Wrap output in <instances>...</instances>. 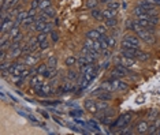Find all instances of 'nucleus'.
Masks as SVG:
<instances>
[{
  "instance_id": "f257e3e1",
  "label": "nucleus",
  "mask_w": 160,
  "mask_h": 135,
  "mask_svg": "<svg viewBox=\"0 0 160 135\" xmlns=\"http://www.w3.org/2000/svg\"><path fill=\"white\" fill-rule=\"evenodd\" d=\"M142 41L138 37L136 33H127L122 37L121 41V46H130V48H138L141 49V45H142Z\"/></svg>"
},
{
  "instance_id": "f03ea898",
  "label": "nucleus",
  "mask_w": 160,
  "mask_h": 135,
  "mask_svg": "<svg viewBox=\"0 0 160 135\" xmlns=\"http://www.w3.org/2000/svg\"><path fill=\"white\" fill-rule=\"evenodd\" d=\"M130 122H132V113H130V112H123V113L119 115V118L116 119L114 126L119 130H123L130 124Z\"/></svg>"
},
{
  "instance_id": "7ed1b4c3",
  "label": "nucleus",
  "mask_w": 160,
  "mask_h": 135,
  "mask_svg": "<svg viewBox=\"0 0 160 135\" xmlns=\"http://www.w3.org/2000/svg\"><path fill=\"white\" fill-rule=\"evenodd\" d=\"M111 82V86H112V90L114 92H125V90L129 89V83L122 81V78L119 79H108Z\"/></svg>"
},
{
  "instance_id": "20e7f679",
  "label": "nucleus",
  "mask_w": 160,
  "mask_h": 135,
  "mask_svg": "<svg viewBox=\"0 0 160 135\" xmlns=\"http://www.w3.org/2000/svg\"><path fill=\"white\" fill-rule=\"evenodd\" d=\"M141 49L138 48H130V46H121L119 49V53L121 56H125V57H132V59H137V55L140 53Z\"/></svg>"
},
{
  "instance_id": "39448f33",
  "label": "nucleus",
  "mask_w": 160,
  "mask_h": 135,
  "mask_svg": "<svg viewBox=\"0 0 160 135\" xmlns=\"http://www.w3.org/2000/svg\"><path fill=\"white\" fill-rule=\"evenodd\" d=\"M114 92H107V90H101L100 87L96 89L92 93V96H97V100H104V101H112L114 98Z\"/></svg>"
},
{
  "instance_id": "423d86ee",
  "label": "nucleus",
  "mask_w": 160,
  "mask_h": 135,
  "mask_svg": "<svg viewBox=\"0 0 160 135\" xmlns=\"http://www.w3.org/2000/svg\"><path fill=\"white\" fill-rule=\"evenodd\" d=\"M83 107H85L86 112H89V113H92L96 116L99 113V108H97V101L92 100V98H88V100H85V103H83Z\"/></svg>"
},
{
  "instance_id": "0eeeda50",
  "label": "nucleus",
  "mask_w": 160,
  "mask_h": 135,
  "mask_svg": "<svg viewBox=\"0 0 160 135\" xmlns=\"http://www.w3.org/2000/svg\"><path fill=\"white\" fill-rule=\"evenodd\" d=\"M118 63H121V64L125 65V67L130 68V70H133V68H136V65H137V59H132V57L121 56V57H118Z\"/></svg>"
},
{
  "instance_id": "6e6552de",
  "label": "nucleus",
  "mask_w": 160,
  "mask_h": 135,
  "mask_svg": "<svg viewBox=\"0 0 160 135\" xmlns=\"http://www.w3.org/2000/svg\"><path fill=\"white\" fill-rule=\"evenodd\" d=\"M40 56H36V53H29V55H25V64L28 67H34L36 63L38 61Z\"/></svg>"
},
{
  "instance_id": "1a4fd4ad",
  "label": "nucleus",
  "mask_w": 160,
  "mask_h": 135,
  "mask_svg": "<svg viewBox=\"0 0 160 135\" xmlns=\"http://www.w3.org/2000/svg\"><path fill=\"white\" fill-rule=\"evenodd\" d=\"M148 127H149V124H148L147 120H141V122L137 123L134 128H136L137 134H147L148 133Z\"/></svg>"
},
{
  "instance_id": "9d476101",
  "label": "nucleus",
  "mask_w": 160,
  "mask_h": 135,
  "mask_svg": "<svg viewBox=\"0 0 160 135\" xmlns=\"http://www.w3.org/2000/svg\"><path fill=\"white\" fill-rule=\"evenodd\" d=\"M85 37L99 41V40H101V37H103V34H101V33L97 30V29H90V30H88V31L85 33Z\"/></svg>"
},
{
  "instance_id": "9b49d317",
  "label": "nucleus",
  "mask_w": 160,
  "mask_h": 135,
  "mask_svg": "<svg viewBox=\"0 0 160 135\" xmlns=\"http://www.w3.org/2000/svg\"><path fill=\"white\" fill-rule=\"evenodd\" d=\"M89 11H90V17H92L94 21H97V22L104 21V18H103V10H100L99 7H96V8H93V10H89Z\"/></svg>"
},
{
  "instance_id": "f8f14e48",
  "label": "nucleus",
  "mask_w": 160,
  "mask_h": 135,
  "mask_svg": "<svg viewBox=\"0 0 160 135\" xmlns=\"http://www.w3.org/2000/svg\"><path fill=\"white\" fill-rule=\"evenodd\" d=\"M160 128V118H156L155 120H152V123L148 127V133L147 134H156V131Z\"/></svg>"
},
{
  "instance_id": "ddd939ff",
  "label": "nucleus",
  "mask_w": 160,
  "mask_h": 135,
  "mask_svg": "<svg viewBox=\"0 0 160 135\" xmlns=\"http://www.w3.org/2000/svg\"><path fill=\"white\" fill-rule=\"evenodd\" d=\"M12 38L8 34H2V41H0V48L2 49H8L10 44H11Z\"/></svg>"
},
{
  "instance_id": "4468645a",
  "label": "nucleus",
  "mask_w": 160,
  "mask_h": 135,
  "mask_svg": "<svg viewBox=\"0 0 160 135\" xmlns=\"http://www.w3.org/2000/svg\"><path fill=\"white\" fill-rule=\"evenodd\" d=\"M29 17V12L28 11H25V10H22L19 14L15 17V25H18V26H21V25L25 21H26V18Z\"/></svg>"
},
{
  "instance_id": "2eb2a0df",
  "label": "nucleus",
  "mask_w": 160,
  "mask_h": 135,
  "mask_svg": "<svg viewBox=\"0 0 160 135\" xmlns=\"http://www.w3.org/2000/svg\"><path fill=\"white\" fill-rule=\"evenodd\" d=\"M77 63H78V56H67L66 59H64V65H66L67 68L75 67Z\"/></svg>"
},
{
  "instance_id": "dca6fc26",
  "label": "nucleus",
  "mask_w": 160,
  "mask_h": 135,
  "mask_svg": "<svg viewBox=\"0 0 160 135\" xmlns=\"http://www.w3.org/2000/svg\"><path fill=\"white\" fill-rule=\"evenodd\" d=\"M118 12L119 11H116V10H111V8H105L103 10V18H104V21L105 19H108V18H115V17H118Z\"/></svg>"
},
{
  "instance_id": "f3484780",
  "label": "nucleus",
  "mask_w": 160,
  "mask_h": 135,
  "mask_svg": "<svg viewBox=\"0 0 160 135\" xmlns=\"http://www.w3.org/2000/svg\"><path fill=\"white\" fill-rule=\"evenodd\" d=\"M41 83H44V76L42 75H34V76H30V86H38L41 85Z\"/></svg>"
},
{
  "instance_id": "a211bd4d",
  "label": "nucleus",
  "mask_w": 160,
  "mask_h": 135,
  "mask_svg": "<svg viewBox=\"0 0 160 135\" xmlns=\"http://www.w3.org/2000/svg\"><path fill=\"white\" fill-rule=\"evenodd\" d=\"M151 60V53L145 52V51H140V53L137 55V61H141V63H145V61Z\"/></svg>"
},
{
  "instance_id": "6ab92c4d",
  "label": "nucleus",
  "mask_w": 160,
  "mask_h": 135,
  "mask_svg": "<svg viewBox=\"0 0 160 135\" xmlns=\"http://www.w3.org/2000/svg\"><path fill=\"white\" fill-rule=\"evenodd\" d=\"M159 113H160V111H159L158 108L149 109V111L147 112V119L148 120H155L156 118H159Z\"/></svg>"
},
{
  "instance_id": "aec40b11",
  "label": "nucleus",
  "mask_w": 160,
  "mask_h": 135,
  "mask_svg": "<svg viewBox=\"0 0 160 135\" xmlns=\"http://www.w3.org/2000/svg\"><path fill=\"white\" fill-rule=\"evenodd\" d=\"M125 26H126V29L127 30H130V31H134L136 30V27H137V22H136V19H126V22H125Z\"/></svg>"
},
{
  "instance_id": "412c9836",
  "label": "nucleus",
  "mask_w": 160,
  "mask_h": 135,
  "mask_svg": "<svg viewBox=\"0 0 160 135\" xmlns=\"http://www.w3.org/2000/svg\"><path fill=\"white\" fill-rule=\"evenodd\" d=\"M104 25H105V26H107L108 29L115 27L116 25H118V17H115V18H108V19H105V21H104Z\"/></svg>"
},
{
  "instance_id": "4be33fe9",
  "label": "nucleus",
  "mask_w": 160,
  "mask_h": 135,
  "mask_svg": "<svg viewBox=\"0 0 160 135\" xmlns=\"http://www.w3.org/2000/svg\"><path fill=\"white\" fill-rule=\"evenodd\" d=\"M47 23H48V22H44V21H36V23L33 25V30L34 31H42V29H44V26H45V25Z\"/></svg>"
},
{
  "instance_id": "5701e85b",
  "label": "nucleus",
  "mask_w": 160,
  "mask_h": 135,
  "mask_svg": "<svg viewBox=\"0 0 160 135\" xmlns=\"http://www.w3.org/2000/svg\"><path fill=\"white\" fill-rule=\"evenodd\" d=\"M47 64H48V68H51V70H56L58 57L56 56H49V59H48V61H47Z\"/></svg>"
},
{
  "instance_id": "b1692460",
  "label": "nucleus",
  "mask_w": 160,
  "mask_h": 135,
  "mask_svg": "<svg viewBox=\"0 0 160 135\" xmlns=\"http://www.w3.org/2000/svg\"><path fill=\"white\" fill-rule=\"evenodd\" d=\"M44 15H47L49 18V19H53V18L56 17V11H55V8L53 7H49V8H47V10H44V11H41Z\"/></svg>"
},
{
  "instance_id": "393cba45",
  "label": "nucleus",
  "mask_w": 160,
  "mask_h": 135,
  "mask_svg": "<svg viewBox=\"0 0 160 135\" xmlns=\"http://www.w3.org/2000/svg\"><path fill=\"white\" fill-rule=\"evenodd\" d=\"M107 8H111V10H116L119 11L121 10V3L118 0H111L110 3H107Z\"/></svg>"
},
{
  "instance_id": "a878e982",
  "label": "nucleus",
  "mask_w": 160,
  "mask_h": 135,
  "mask_svg": "<svg viewBox=\"0 0 160 135\" xmlns=\"http://www.w3.org/2000/svg\"><path fill=\"white\" fill-rule=\"evenodd\" d=\"M79 72V71H78ZM78 72L77 71H74L72 70V68H70V70H68V81H71V82H74V81H78L79 79V76H78Z\"/></svg>"
},
{
  "instance_id": "bb28decb",
  "label": "nucleus",
  "mask_w": 160,
  "mask_h": 135,
  "mask_svg": "<svg viewBox=\"0 0 160 135\" xmlns=\"http://www.w3.org/2000/svg\"><path fill=\"white\" fill-rule=\"evenodd\" d=\"M97 108H99V112L101 111H105L107 108H110V104L108 101H104V100H97Z\"/></svg>"
},
{
  "instance_id": "cd10ccee",
  "label": "nucleus",
  "mask_w": 160,
  "mask_h": 135,
  "mask_svg": "<svg viewBox=\"0 0 160 135\" xmlns=\"http://www.w3.org/2000/svg\"><path fill=\"white\" fill-rule=\"evenodd\" d=\"M19 31H21V26H18V25H14V26H12L11 29H10V31L7 33V34H8L10 37L12 38V37H15V36H17Z\"/></svg>"
},
{
  "instance_id": "c85d7f7f",
  "label": "nucleus",
  "mask_w": 160,
  "mask_h": 135,
  "mask_svg": "<svg viewBox=\"0 0 160 135\" xmlns=\"http://www.w3.org/2000/svg\"><path fill=\"white\" fill-rule=\"evenodd\" d=\"M105 40H107V44H108V48H115L116 46V38L112 37V36H105Z\"/></svg>"
},
{
  "instance_id": "c756f323",
  "label": "nucleus",
  "mask_w": 160,
  "mask_h": 135,
  "mask_svg": "<svg viewBox=\"0 0 160 135\" xmlns=\"http://www.w3.org/2000/svg\"><path fill=\"white\" fill-rule=\"evenodd\" d=\"M49 7H52V2H51V0H42V2L40 3L38 11H44L47 8H49Z\"/></svg>"
},
{
  "instance_id": "7c9ffc66",
  "label": "nucleus",
  "mask_w": 160,
  "mask_h": 135,
  "mask_svg": "<svg viewBox=\"0 0 160 135\" xmlns=\"http://www.w3.org/2000/svg\"><path fill=\"white\" fill-rule=\"evenodd\" d=\"M99 0H86V8L88 10H93V8H96L97 6H99Z\"/></svg>"
},
{
  "instance_id": "2f4dec72",
  "label": "nucleus",
  "mask_w": 160,
  "mask_h": 135,
  "mask_svg": "<svg viewBox=\"0 0 160 135\" xmlns=\"http://www.w3.org/2000/svg\"><path fill=\"white\" fill-rule=\"evenodd\" d=\"M51 31H53V25L51 23V22H48V23L44 26V29H42V33H45V34H51Z\"/></svg>"
},
{
  "instance_id": "473e14b6",
  "label": "nucleus",
  "mask_w": 160,
  "mask_h": 135,
  "mask_svg": "<svg viewBox=\"0 0 160 135\" xmlns=\"http://www.w3.org/2000/svg\"><path fill=\"white\" fill-rule=\"evenodd\" d=\"M47 70H48V64H40L38 67H37V74L38 75H42Z\"/></svg>"
},
{
  "instance_id": "72a5a7b5",
  "label": "nucleus",
  "mask_w": 160,
  "mask_h": 135,
  "mask_svg": "<svg viewBox=\"0 0 160 135\" xmlns=\"http://www.w3.org/2000/svg\"><path fill=\"white\" fill-rule=\"evenodd\" d=\"M101 53H103L104 59H110L112 55V51H111V48H105V49H101Z\"/></svg>"
},
{
  "instance_id": "f704fd0d",
  "label": "nucleus",
  "mask_w": 160,
  "mask_h": 135,
  "mask_svg": "<svg viewBox=\"0 0 160 135\" xmlns=\"http://www.w3.org/2000/svg\"><path fill=\"white\" fill-rule=\"evenodd\" d=\"M38 48H40V51H45V49H48V48H49V42H48V40H45V41H42V42H38Z\"/></svg>"
},
{
  "instance_id": "c9c22d12",
  "label": "nucleus",
  "mask_w": 160,
  "mask_h": 135,
  "mask_svg": "<svg viewBox=\"0 0 160 135\" xmlns=\"http://www.w3.org/2000/svg\"><path fill=\"white\" fill-rule=\"evenodd\" d=\"M47 37H48V34H45V33H42V31H40L38 34H37V41L38 42H42V41H45Z\"/></svg>"
},
{
  "instance_id": "e433bc0d",
  "label": "nucleus",
  "mask_w": 160,
  "mask_h": 135,
  "mask_svg": "<svg viewBox=\"0 0 160 135\" xmlns=\"http://www.w3.org/2000/svg\"><path fill=\"white\" fill-rule=\"evenodd\" d=\"M96 29L101 33V34H107V31H108V27L105 26V25H99V26H97Z\"/></svg>"
},
{
  "instance_id": "4c0bfd02",
  "label": "nucleus",
  "mask_w": 160,
  "mask_h": 135,
  "mask_svg": "<svg viewBox=\"0 0 160 135\" xmlns=\"http://www.w3.org/2000/svg\"><path fill=\"white\" fill-rule=\"evenodd\" d=\"M22 40H23V33L22 31H19L15 37H12V41H22Z\"/></svg>"
},
{
  "instance_id": "58836bf2",
  "label": "nucleus",
  "mask_w": 160,
  "mask_h": 135,
  "mask_svg": "<svg viewBox=\"0 0 160 135\" xmlns=\"http://www.w3.org/2000/svg\"><path fill=\"white\" fill-rule=\"evenodd\" d=\"M51 38H52L53 44L58 42V40H59V36H58V33H56L55 30H53V31H51Z\"/></svg>"
},
{
  "instance_id": "ea45409f",
  "label": "nucleus",
  "mask_w": 160,
  "mask_h": 135,
  "mask_svg": "<svg viewBox=\"0 0 160 135\" xmlns=\"http://www.w3.org/2000/svg\"><path fill=\"white\" fill-rule=\"evenodd\" d=\"M110 64H111V61L108 60V59H105L103 61V65H101V68H107V67H110Z\"/></svg>"
},
{
  "instance_id": "a19ab883",
  "label": "nucleus",
  "mask_w": 160,
  "mask_h": 135,
  "mask_svg": "<svg viewBox=\"0 0 160 135\" xmlns=\"http://www.w3.org/2000/svg\"><path fill=\"white\" fill-rule=\"evenodd\" d=\"M99 2H100V3H105V4H107V3H110L111 0H99Z\"/></svg>"
},
{
  "instance_id": "79ce46f5",
  "label": "nucleus",
  "mask_w": 160,
  "mask_h": 135,
  "mask_svg": "<svg viewBox=\"0 0 160 135\" xmlns=\"http://www.w3.org/2000/svg\"><path fill=\"white\" fill-rule=\"evenodd\" d=\"M2 100H3V101L6 100V96H4V93H3V92H2Z\"/></svg>"
},
{
  "instance_id": "37998d69",
  "label": "nucleus",
  "mask_w": 160,
  "mask_h": 135,
  "mask_svg": "<svg viewBox=\"0 0 160 135\" xmlns=\"http://www.w3.org/2000/svg\"><path fill=\"white\" fill-rule=\"evenodd\" d=\"M37 2H40V3H41V2H42V0H37Z\"/></svg>"
},
{
  "instance_id": "c03bdc74",
  "label": "nucleus",
  "mask_w": 160,
  "mask_h": 135,
  "mask_svg": "<svg viewBox=\"0 0 160 135\" xmlns=\"http://www.w3.org/2000/svg\"><path fill=\"white\" fill-rule=\"evenodd\" d=\"M4 2H6V0H2V3H4Z\"/></svg>"
}]
</instances>
